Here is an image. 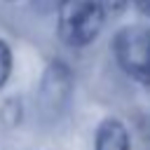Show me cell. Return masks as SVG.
<instances>
[{
	"instance_id": "obj_8",
	"label": "cell",
	"mask_w": 150,
	"mask_h": 150,
	"mask_svg": "<svg viewBox=\"0 0 150 150\" xmlns=\"http://www.w3.org/2000/svg\"><path fill=\"white\" fill-rule=\"evenodd\" d=\"M145 150H150V145H148V148H145Z\"/></svg>"
},
{
	"instance_id": "obj_7",
	"label": "cell",
	"mask_w": 150,
	"mask_h": 150,
	"mask_svg": "<svg viewBox=\"0 0 150 150\" xmlns=\"http://www.w3.org/2000/svg\"><path fill=\"white\" fill-rule=\"evenodd\" d=\"M131 2H134V7H136L141 14L150 16V0H131Z\"/></svg>"
},
{
	"instance_id": "obj_3",
	"label": "cell",
	"mask_w": 150,
	"mask_h": 150,
	"mask_svg": "<svg viewBox=\"0 0 150 150\" xmlns=\"http://www.w3.org/2000/svg\"><path fill=\"white\" fill-rule=\"evenodd\" d=\"M73 84H75V77H73L70 66L61 59L49 61V66L45 68L42 80L38 84V103H35L38 112L49 122L59 120L70 105Z\"/></svg>"
},
{
	"instance_id": "obj_4",
	"label": "cell",
	"mask_w": 150,
	"mask_h": 150,
	"mask_svg": "<svg viewBox=\"0 0 150 150\" xmlns=\"http://www.w3.org/2000/svg\"><path fill=\"white\" fill-rule=\"evenodd\" d=\"M94 150H131L129 129L117 117H105L94 131Z\"/></svg>"
},
{
	"instance_id": "obj_1",
	"label": "cell",
	"mask_w": 150,
	"mask_h": 150,
	"mask_svg": "<svg viewBox=\"0 0 150 150\" xmlns=\"http://www.w3.org/2000/svg\"><path fill=\"white\" fill-rule=\"evenodd\" d=\"M103 0H59L56 7V33L59 40L70 49L89 47L105 23Z\"/></svg>"
},
{
	"instance_id": "obj_2",
	"label": "cell",
	"mask_w": 150,
	"mask_h": 150,
	"mask_svg": "<svg viewBox=\"0 0 150 150\" xmlns=\"http://www.w3.org/2000/svg\"><path fill=\"white\" fill-rule=\"evenodd\" d=\"M112 56L122 73L150 87V28L124 26L112 35Z\"/></svg>"
},
{
	"instance_id": "obj_6",
	"label": "cell",
	"mask_w": 150,
	"mask_h": 150,
	"mask_svg": "<svg viewBox=\"0 0 150 150\" xmlns=\"http://www.w3.org/2000/svg\"><path fill=\"white\" fill-rule=\"evenodd\" d=\"M127 2L129 0H103V5H105V12H122L124 7H127Z\"/></svg>"
},
{
	"instance_id": "obj_5",
	"label": "cell",
	"mask_w": 150,
	"mask_h": 150,
	"mask_svg": "<svg viewBox=\"0 0 150 150\" xmlns=\"http://www.w3.org/2000/svg\"><path fill=\"white\" fill-rule=\"evenodd\" d=\"M12 68H14V52H12L9 42L0 38V91H2L5 84L9 82Z\"/></svg>"
}]
</instances>
